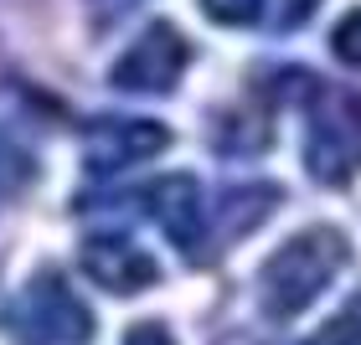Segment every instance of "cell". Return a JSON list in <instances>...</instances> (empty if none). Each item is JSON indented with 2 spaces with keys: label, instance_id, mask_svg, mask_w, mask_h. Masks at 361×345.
<instances>
[{
  "label": "cell",
  "instance_id": "6da1fadb",
  "mask_svg": "<svg viewBox=\"0 0 361 345\" xmlns=\"http://www.w3.org/2000/svg\"><path fill=\"white\" fill-rule=\"evenodd\" d=\"M346 237L336 227H310V232L289 237L269 263H264V304L274 320H294L331 289V278L346 268Z\"/></svg>",
  "mask_w": 361,
  "mask_h": 345
},
{
  "label": "cell",
  "instance_id": "7a4b0ae2",
  "mask_svg": "<svg viewBox=\"0 0 361 345\" xmlns=\"http://www.w3.org/2000/svg\"><path fill=\"white\" fill-rule=\"evenodd\" d=\"M186 62H191L186 37H180L171 21H150L135 37V46L114 62L109 83L119 93H171L176 77L186 73Z\"/></svg>",
  "mask_w": 361,
  "mask_h": 345
},
{
  "label": "cell",
  "instance_id": "3957f363",
  "mask_svg": "<svg viewBox=\"0 0 361 345\" xmlns=\"http://www.w3.org/2000/svg\"><path fill=\"white\" fill-rule=\"evenodd\" d=\"M21 330L31 345H88L93 340V315L78 304V294L62 284L57 273L31 278V289L21 294Z\"/></svg>",
  "mask_w": 361,
  "mask_h": 345
},
{
  "label": "cell",
  "instance_id": "277c9868",
  "mask_svg": "<svg viewBox=\"0 0 361 345\" xmlns=\"http://www.w3.org/2000/svg\"><path fill=\"white\" fill-rule=\"evenodd\" d=\"M171 144V129L155 124V119H98L88 129V150H83V165L93 175H114V170H129L140 160L160 155Z\"/></svg>",
  "mask_w": 361,
  "mask_h": 345
},
{
  "label": "cell",
  "instance_id": "5b68a950",
  "mask_svg": "<svg viewBox=\"0 0 361 345\" xmlns=\"http://www.w3.org/2000/svg\"><path fill=\"white\" fill-rule=\"evenodd\" d=\"M78 258H83V273L93 278L98 289H109V294H140V289H150L155 278H160L155 258L145 253V248H135L129 237H119V232L88 237Z\"/></svg>",
  "mask_w": 361,
  "mask_h": 345
},
{
  "label": "cell",
  "instance_id": "8992f818",
  "mask_svg": "<svg viewBox=\"0 0 361 345\" xmlns=\"http://www.w3.org/2000/svg\"><path fill=\"white\" fill-rule=\"evenodd\" d=\"M145 211L166 227V237L176 242L186 258H202V232H207V217H202V191H196L191 175H166L145 191Z\"/></svg>",
  "mask_w": 361,
  "mask_h": 345
},
{
  "label": "cell",
  "instance_id": "52a82bcc",
  "mask_svg": "<svg viewBox=\"0 0 361 345\" xmlns=\"http://www.w3.org/2000/svg\"><path fill=\"white\" fill-rule=\"evenodd\" d=\"M305 165H310L315 180H325V186H346L361 170L351 119H315V129H310V139H305Z\"/></svg>",
  "mask_w": 361,
  "mask_h": 345
},
{
  "label": "cell",
  "instance_id": "ba28073f",
  "mask_svg": "<svg viewBox=\"0 0 361 345\" xmlns=\"http://www.w3.org/2000/svg\"><path fill=\"white\" fill-rule=\"evenodd\" d=\"M305 345H361V294H356L346 309H341V315L325 320Z\"/></svg>",
  "mask_w": 361,
  "mask_h": 345
},
{
  "label": "cell",
  "instance_id": "9c48e42d",
  "mask_svg": "<svg viewBox=\"0 0 361 345\" xmlns=\"http://www.w3.org/2000/svg\"><path fill=\"white\" fill-rule=\"evenodd\" d=\"M202 11L222 26H264L269 0H202Z\"/></svg>",
  "mask_w": 361,
  "mask_h": 345
},
{
  "label": "cell",
  "instance_id": "30bf717a",
  "mask_svg": "<svg viewBox=\"0 0 361 345\" xmlns=\"http://www.w3.org/2000/svg\"><path fill=\"white\" fill-rule=\"evenodd\" d=\"M331 52L341 62H351V68H361V11L341 15V26L331 31Z\"/></svg>",
  "mask_w": 361,
  "mask_h": 345
},
{
  "label": "cell",
  "instance_id": "8fae6325",
  "mask_svg": "<svg viewBox=\"0 0 361 345\" xmlns=\"http://www.w3.org/2000/svg\"><path fill=\"white\" fill-rule=\"evenodd\" d=\"M320 0H269V11H264V26L274 31H294L300 21H310V11H315Z\"/></svg>",
  "mask_w": 361,
  "mask_h": 345
},
{
  "label": "cell",
  "instance_id": "7c38bea8",
  "mask_svg": "<svg viewBox=\"0 0 361 345\" xmlns=\"http://www.w3.org/2000/svg\"><path fill=\"white\" fill-rule=\"evenodd\" d=\"M124 345H176V340H171V330L160 320H145V325H129Z\"/></svg>",
  "mask_w": 361,
  "mask_h": 345
},
{
  "label": "cell",
  "instance_id": "4fadbf2b",
  "mask_svg": "<svg viewBox=\"0 0 361 345\" xmlns=\"http://www.w3.org/2000/svg\"><path fill=\"white\" fill-rule=\"evenodd\" d=\"M346 119H351V124L361 129V98H351V104H346Z\"/></svg>",
  "mask_w": 361,
  "mask_h": 345
},
{
  "label": "cell",
  "instance_id": "5bb4252c",
  "mask_svg": "<svg viewBox=\"0 0 361 345\" xmlns=\"http://www.w3.org/2000/svg\"><path fill=\"white\" fill-rule=\"evenodd\" d=\"M0 150H6V144H0Z\"/></svg>",
  "mask_w": 361,
  "mask_h": 345
}]
</instances>
